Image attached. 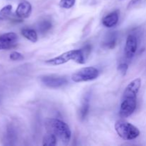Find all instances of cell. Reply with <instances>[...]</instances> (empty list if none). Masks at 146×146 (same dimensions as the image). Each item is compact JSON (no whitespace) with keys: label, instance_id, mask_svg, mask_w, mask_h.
<instances>
[{"label":"cell","instance_id":"obj_1","mask_svg":"<svg viewBox=\"0 0 146 146\" xmlns=\"http://www.w3.org/2000/svg\"><path fill=\"white\" fill-rule=\"evenodd\" d=\"M141 86V79L137 78L126 86L123 95L119 113L122 118H127L133 113L136 108L137 95Z\"/></svg>","mask_w":146,"mask_h":146},{"label":"cell","instance_id":"obj_2","mask_svg":"<svg viewBox=\"0 0 146 146\" xmlns=\"http://www.w3.org/2000/svg\"><path fill=\"white\" fill-rule=\"evenodd\" d=\"M47 133L54 134L61 143L67 144L71 138V131L69 126L64 121L56 118H48L44 122Z\"/></svg>","mask_w":146,"mask_h":146},{"label":"cell","instance_id":"obj_3","mask_svg":"<svg viewBox=\"0 0 146 146\" xmlns=\"http://www.w3.org/2000/svg\"><path fill=\"white\" fill-rule=\"evenodd\" d=\"M73 60L79 64H84L86 62V56L82 49L71 50L66 51L56 57L45 61L46 64L51 66H58Z\"/></svg>","mask_w":146,"mask_h":146},{"label":"cell","instance_id":"obj_4","mask_svg":"<svg viewBox=\"0 0 146 146\" xmlns=\"http://www.w3.org/2000/svg\"><path fill=\"white\" fill-rule=\"evenodd\" d=\"M115 129L118 135L125 141L135 139L140 135V131L137 127L123 120L115 122Z\"/></svg>","mask_w":146,"mask_h":146},{"label":"cell","instance_id":"obj_5","mask_svg":"<svg viewBox=\"0 0 146 146\" xmlns=\"http://www.w3.org/2000/svg\"><path fill=\"white\" fill-rule=\"evenodd\" d=\"M99 71L96 68L93 66L84 67L74 73L71 76V79L76 83L85 82L92 81L98 78Z\"/></svg>","mask_w":146,"mask_h":146},{"label":"cell","instance_id":"obj_6","mask_svg":"<svg viewBox=\"0 0 146 146\" xmlns=\"http://www.w3.org/2000/svg\"><path fill=\"white\" fill-rule=\"evenodd\" d=\"M18 36L14 32H8L0 36V50H8L17 45Z\"/></svg>","mask_w":146,"mask_h":146},{"label":"cell","instance_id":"obj_7","mask_svg":"<svg viewBox=\"0 0 146 146\" xmlns=\"http://www.w3.org/2000/svg\"><path fill=\"white\" fill-rule=\"evenodd\" d=\"M41 81L46 86L54 88H59L68 83L66 78L55 75L45 76L41 78Z\"/></svg>","mask_w":146,"mask_h":146},{"label":"cell","instance_id":"obj_8","mask_svg":"<svg viewBox=\"0 0 146 146\" xmlns=\"http://www.w3.org/2000/svg\"><path fill=\"white\" fill-rule=\"evenodd\" d=\"M138 48V40L135 36L130 34L126 38L125 46V55L128 59H131L135 55Z\"/></svg>","mask_w":146,"mask_h":146},{"label":"cell","instance_id":"obj_9","mask_svg":"<svg viewBox=\"0 0 146 146\" xmlns=\"http://www.w3.org/2000/svg\"><path fill=\"white\" fill-rule=\"evenodd\" d=\"M31 5L29 1H21L16 9V15L21 19L28 18L31 14Z\"/></svg>","mask_w":146,"mask_h":146},{"label":"cell","instance_id":"obj_10","mask_svg":"<svg viewBox=\"0 0 146 146\" xmlns=\"http://www.w3.org/2000/svg\"><path fill=\"white\" fill-rule=\"evenodd\" d=\"M118 18L119 17H118V11H113L104 17L102 19V23L106 27L111 28L116 25L118 21Z\"/></svg>","mask_w":146,"mask_h":146},{"label":"cell","instance_id":"obj_11","mask_svg":"<svg viewBox=\"0 0 146 146\" xmlns=\"http://www.w3.org/2000/svg\"><path fill=\"white\" fill-rule=\"evenodd\" d=\"M90 108V101H89V98L88 96L85 97V98L83 101L82 104H81V106L80 108L79 111V117L81 120H84L86 118V117L87 116L88 113V111H89Z\"/></svg>","mask_w":146,"mask_h":146},{"label":"cell","instance_id":"obj_12","mask_svg":"<svg viewBox=\"0 0 146 146\" xmlns=\"http://www.w3.org/2000/svg\"><path fill=\"white\" fill-rule=\"evenodd\" d=\"M21 34L24 37H25L27 39L29 40L30 41L33 43L36 42L38 40V36L36 32L34 30L31 29H24L21 30Z\"/></svg>","mask_w":146,"mask_h":146},{"label":"cell","instance_id":"obj_13","mask_svg":"<svg viewBox=\"0 0 146 146\" xmlns=\"http://www.w3.org/2000/svg\"><path fill=\"white\" fill-rule=\"evenodd\" d=\"M117 34L115 32H112L108 35L104 42V46L108 48H113L116 44Z\"/></svg>","mask_w":146,"mask_h":146},{"label":"cell","instance_id":"obj_14","mask_svg":"<svg viewBox=\"0 0 146 146\" xmlns=\"http://www.w3.org/2000/svg\"><path fill=\"white\" fill-rule=\"evenodd\" d=\"M57 138L54 134L47 133L43 138V145L46 146H54L56 145Z\"/></svg>","mask_w":146,"mask_h":146},{"label":"cell","instance_id":"obj_15","mask_svg":"<svg viewBox=\"0 0 146 146\" xmlns=\"http://www.w3.org/2000/svg\"><path fill=\"white\" fill-rule=\"evenodd\" d=\"M52 27V24L48 20H44L42 21L38 25V30L41 31V33H46Z\"/></svg>","mask_w":146,"mask_h":146},{"label":"cell","instance_id":"obj_16","mask_svg":"<svg viewBox=\"0 0 146 146\" xmlns=\"http://www.w3.org/2000/svg\"><path fill=\"white\" fill-rule=\"evenodd\" d=\"M76 0H61L59 2V6L64 9H71L74 6Z\"/></svg>","mask_w":146,"mask_h":146},{"label":"cell","instance_id":"obj_17","mask_svg":"<svg viewBox=\"0 0 146 146\" xmlns=\"http://www.w3.org/2000/svg\"><path fill=\"white\" fill-rule=\"evenodd\" d=\"M11 10H12V6L9 4L5 6L0 10V16L2 17H7L11 14Z\"/></svg>","mask_w":146,"mask_h":146},{"label":"cell","instance_id":"obj_18","mask_svg":"<svg viewBox=\"0 0 146 146\" xmlns=\"http://www.w3.org/2000/svg\"><path fill=\"white\" fill-rule=\"evenodd\" d=\"M9 58L12 61H21L24 59V56L19 52L17 51H13L10 54Z\"/></svg>","mask_w":146,"mask_h":146},{"label":"cell","instance_id":"obj_19","mask_svg":"<svg viewBox=\"0 0 146 146\" xmlns=\"http://www.w3.org/2000/svg\"><path fill=\"white\" fill-rule=\"evenodd\" d=\"M128 64L125 63H122V64H119L118 66V71L120 74L122 76H125L126 74L127 71H128Z\"/></svg>","mask_w":146,"mask_h":146},{"label":"cell","instance_id":"obj_20","mask_svg":"<svg viewBox=\"0 0 146 146\" xmlns=\"http://www.w3.org/2000/svg\"><path fill=\"white\" fill-rule=\"evenodd\" d=\"M140 1H141V0H131V1H130L129 4H128V7H132V6H133V5H135V4H138V3Z\"/></svg>","mask_w":146,"mask_h":146},{"label":"cell","instance_id":"obj_21","mask_svg":"<svg viewBox=\"0 0 146 146\" xmlns=\"http://www.w3.org/2000/svg\"><path fill=\"white\" fill-rule=\"evenodd\" d=\"M3 19H4V18H3V17H1V16H0V21H2Z\"/></svg>","mask_w":146,"mask_h":146}]
</instances>
